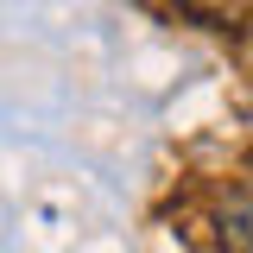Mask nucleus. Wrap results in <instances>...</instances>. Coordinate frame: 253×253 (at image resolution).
Wrapping results in <instances>:
<instances>
[{"mask_svg": "<svg viewBox=\"0 0 253 253\" xmlns=\"http://www.w3.org/2000/svg\"><path fill=\"white\" fill-rule=\"evenodd\" d=\"M209 234L221 253H253V184H228L209 203Z\"/></svg>", "mask_w": 253, "mask_h": 253, "instance_id": "f257e3e1", "label": "nucleus"}]
</instances>
